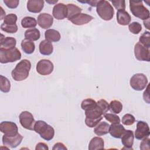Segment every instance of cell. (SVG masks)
Here are the masks:
<instances>
[{
  "label": "cell",
  "mask_w": 150,
  "mask_h": 150,
  "mask_svg": "<svg viewBox=\"0 0 150 150\" xmlns=\"http://www.w3.org/2000/svg\"><path fill=\"white\" fill-rule=\"evenodd\" d=\"M11 89V83L5 76L0 75V90L4 93H8Z\"/></svg>",
  "instance_id": "obj_31"
},
{
  "label": "cell",
  "mask_w": 150,
  "mask_h": 150,
  "mask_svg": "<svg viewBox=\"0 0 150 150\" xmlns=\"http://www.w3.org/2000/svg\"><path fill=\"white\" fill-rule=\"evenodd\" d=\"M96 11L98 16L103 20L108 21L112 19L114 10L109 2L105 0H100L96 6Z\"/></svg>",
  "instance_id": "obj_5"
},
{
  "label": "cell",
  "mask_w": 150,
  "mask_h": 150,
  "mask_svg": "<svg viewBox=\"0 0 150 150\" xmlns=\"http://www.w3.org/2000/svg\"><path fill=\"white\" fill-rule=\"evenodd\" d=\"M81 2L87 3V4H90L91 6L95 7V6H97V5L98 2V1H84V2Z\"/></svg>",
  "instance_id": "obj_46"
},
{
  "label": "cell",
  "mask_w": 150,
  "mask_h": 150,
  "mask_svg": "<svg viewBox=\"0 0 150 150\" xmlns=\"http://www.w3.org/2000/svg\"><path fill=\"white\" fill-rule=\"evenodd\" d=\"M85 115L86 118L90 119H97L101 117L104 114L101 108L97 105L96 107L89 110L85 111Z\"/></svg>",
  "instance_id": "obj_27"
},
{
  "label": "cell",
  "mask_w": 150,
  "mask_h": 150,
  "mask_svg": "<svg viewBox=\"0 0 150 150\" xmlns=\"http://www.w3.org/2000/svg\"><path fill=\"white\" fill-rule=\"evenodd\" d=\"M33 130L46 141L52 140L54 136V128L42 120L35 121Z\"/></svg>",
  "instance_id": "obj_2"
},
{
  "label": "cell",
  "mask_w": 150,
  "mask_h": 150,
  "mask_svg": "<svg viewBox=\"0 0 150 150\" xmlns=\"http://www.w3.org/2000/svg\"><path fill=\"white\" fill-rule=\"evenodd\" d=\"M129 9L132 14L143 21H146L149 18V11L144 6L142 1H129Z\"/></svg>",
  "instance_id": "obj_3"
},
{
  "label": "cell",
  "mask_w": 150,
  "mask_h": 150,
  "mask_svg": "<svg viewBox=\"0 0 150 150\" xmlns=\"http://www.w3.org/2000/svg\"><path fill=\"white\" fill-rule=\"evenodd\" d=\"M21 53L16 47L6 49L0 48V62L1 63H12L19 60L21 58Z\"/></svg>",
  "instance_id": "obj_4"
},
{
  "label": "cell",
  "mask_w": 150,
  "mask_h": 150,
  "mask_svg": "<svg viewBox=\"0 0 150 150\" xmlns=\"http://www.w3.org/2000/svg\"><path fill=\"white\" fill-rule=\"evenodd\" d=\"M104 141L101 137H95L93 138L88 144L89 150H96L100 149H104Z\"/></svg>",
  "instance_id": "obj_22"
},
{
  "label": "cell",
  "mask_w": 150,
  "mask_h": 150,
  "mask_svg": "<svg viewBox=\"0 0 150 150\" xmlns=\"http://www.w3.org/2000/svg\"><path fill=\"white\" fill-rule=\"evenodd\" d=\"M1 29L8 33H15L18 31V28L16 24L7 25L3 23L1 25Z\"/></svg>",
  "instance_id": "obj_34"
},
{
  "label": "cell",
  "mask_w": 150,
  "mask_h": 150,
  "mask_svg": "<svg viewBox=\"0 0 150 150\" xmlns=\"http://www.w3.org/2000/svg\"><path fill=\"white\" fill-rule=\"evenodd\" d=\"M129 30L133 34H138L142 30L141 25L138 22H133L128 25Z\"/></svg>",
  "instance_id": "obj_35"
},
{
  "label": "cell",
  "mask_w": 150,
  "mask_h": 150,
  "mask_svg": "<svg viewBox=\"0 0 150 150\" xmlns=\"http://www.w3.org/2000/svg\"><path fill=\"white\" fill-rule=\"evenodd\" d=\"M53 150H57V149H63V150H67V148L64 146V145L62 142H57L55 144L52 148Z\"/></svg>",
  "instance_id": "obj_44"
},
{
  "label": "cell",
  "mask_w": 150,
  "mask_h": 150,
  "mask_svg": "<svg viewBox=\"0 0 150 150\" xmlns=\"http://www.w3.org/2000/svg\"><path fill=\"white\" fill-rule=\"evenodd\" d=\"M36 150H40V149H44V150H48L49 147L47 144L44 142H39L35 148Z\"/></svg>",
  "instance_id": "obj_45"
},
{
  "label": "cell",
  "mask_w": 150,
  "mask_h": 150,
  "mask_svg": "<svg viewBox=\"0 0 150 150\" xmlns=\"http://www.w3.org/2000/svg\"><path fill=\"white\" fill-rule=\"evenodd\" d=\"M25 38L26 39H29L32 41L38 40L40 37V33L39 29L37 28L28 29L25 32Z\"/></svg>",
  "instance_id": "obj_26"
},
{
  "label": "cell",
  "mask_w": 150,
  "mask_h": 150,
  "mask_svg": "<svg viewBox=\"0 0 150 150\" xmlns=\"http://www.w3.org/2000/svg\"><path fill=\"white\" fill-rule=\"evenodd\" d=\"M4 4L10 9H15L18 7L19 5L18 0H4Z\"/></svg>",
  "instance_id": "obj_42"
},
{
  "label": "cell",
  "mask_w": 150,
  "mask_h": 150,
  "mask_svg": "<svg viewBox=\"0 0 150 150\" xmlns=\"http://www.w3.org/2000/svg\"><path fill=\"white\" fill-rule=\"evenodd\" d=\"M110 124L106 122H100L94 128V132L98 136H102L109 132Z\"/></svg>",
  "instance_id": "obj_23"
},
{
  "label": "cell",
  "mask_w": 150,
  "mask_h": 150,
  "mask_svg": "<svg viewBox=\"0 0 150 150\" xmlns=\"http://www.w3.org/2000/svg\"><path fill=\"white\" fill-rule=\"evenodd\" d=\"M43 0H29L27 2V9L32 13L40 12L44 6Z\"/></svg>",
  "instance_id": "obj_17"
},
{
  "label": "cell",
  "mask_w": 150,
  "mask_h": 150,
  "mask_svg": "<svg viewBox=\"0 0 150 150\" xmlns=\"http://www.w3.org/2000/svg\"><path fill=\"white\" fill-rule=\"evenodd\" d=\"M19 122L21 125L25 129L33 130L35 122L33 115L28 111H22L19 115Z\"/></svg>",
  "instance_id": "obj_9"
},
{
  "label": "cell",
  "mask_w": 150,
  "mask_h": 150,
  "mask_svg": "<svg viewBox=\"0 0 150 150\" xmlns=\"http://www.w3.org/2000/svg\"><path fill=\"white\" fill-rule=\"evenodd\" d=\"M135 122V118L131 114H126L122 118V123L125 125H131Z\"/></svg>",
  "instance_id": "obj_37"
},
{
  "label": "cell",
  "mask_w": 150,
  "mask_h": 150,
  "mask_svg": "<svg viewBox=\"0 0 150 150\" xmlns=\"http://www.w3.org/2000/svg\"><path fill=\"white\" fill-rule=\"evenodd\" d=\"M104 117L107 121H109L111 124H118L120 122V117L114 114L105 113L104 114Z\"/></svg>",
  "instance_id": "obj_36"
},
{
  "label": "cell",
  "mask_w": 150,
  "mask_h": 150,
  "mask_svg": "<svg viewBox=\"0 0 150 150\" xmlns=\"http://www.w3.org/2000/svg\"><path fill=\"white\" fill-rule=\"evenodd\" d=\"M53 23V16L47 13H42L38 16V25L44 29H47L52 26Z\"/></svg>",
  "instance_id": "obj_14"
},
{
  "label": "cell",
  "mask_w": 150,
  "mask_h": 150,
  "mask_svg": "<svg viewBox=\"0 0 150 150\" xmlns=\"http://www.w3.org/2000/svg\"><path fill=\"white\" fill-rule=\"evenodd\" d=\"M97 105L101 108L103 112V114H105L110 110L109 104L107 103V101L104 99H101L98 100L97 102Z\"/></svg>",
  "instance_id": "obj_39"
},
{
  "label": "cell",
  "mask_w": 150,
  "mask_h": 150,
  "mask_svg": "<svg viewBox=\"0 0 150 150\" xmlns=\"http://www.w3.org/2000/svg\"><path fill=\"white\" fill-rule=\"evenodd\" d=\"M102 119H103L102 116L97 119H90L86 117L85 124L87 127L90 128H93V127H95L102 120Z\"/></svg>",
  "instance_id": "obj_40"
},
{
  "label": "cell",
  "mask_w": 150,
  "mask_h": 150,
  "mask_svg": "<svg viewBox=\"0 0 150 150\" xmlns=\"http://www.w3.org/2000/svg\"><path fill=\"white\" fill-rule=\"evenodd\" d=\"M22 139L23 136L19 133L17 135L12 137L4 135L2 137V144L5 146L15 148L21 143Z\"/></svg>",
  "instance_id": "obj_12"
},
{
  "label": "cell",
  "mask_w": 150,
  "mask_h": 150,
  "mask_svg": "<svg viewBox=\"0 0 150 150\" xmlns=\"http://www.w3.org/2000/svg\"><path fill=\"white\" fill-rule=\"evenodd\" d=\"M66 6L67 8V18L68 19L77 14L80 13L82 11V9L81 8L73 4H68Z\"/></svg>",
  "instance_id": "obj_29"
},
{
  "label": "cell",
  "mask_w": 150,
  "mask_h": 150,
  "mask_svg": "<svg viewBox=\"0 0 150 150\" xmlns=\"http://www.w3.org/2000/svg\"><path fill=\"white\" fill-rule=\"evenodd\" d=\"M111 2L113 6L116 9H125V1L122 0H112Z\"/></svg>",
  "instance_id": "obj_41"
},
{
  "label": "cell",
  "mask_w": 150,
  "mask_h": 150,
  "mask_svg": "<svg viewBox=\"0 0 150 150\" xmlns=\"http://www.w3.org/2000/svg\"><path fill=\"white\" fill-rule=\"evenodd\" d=\"M36 69L39 74L47 76L52 73L54 66L50 60L48 59H42L38 62Z\"/></svg>",
  "instance_id": "obj_8"
},
{
  "label": "cell",
  "mask_w": 150,
  "mask_h": 150,
  "mask_svg": "<svg viewBox=\"0 0 150 150\" xmlns=\"http://www.w3.org/2000/svg\"><path fill=\"white\" fill-rule=\"evenodd\" d=\"M18 17L14 13H9L6 15L4 18V23L7 25L16 24Z\"/></svg>",
  "instance_id": "obj_38"
},
{
  "label": "cell",
  "mask_w": 150,
  "mask_h": 150,
  "mask_svg": "<svg viewBox=\"0 0 150 150\" xmlns=\"http://www.w3.org/2000/svg\"><path fill=\"white\" fill-rule=\"evenodd\" d=\"M110 110L114 114H119L122 110V104L118 100H112L110 103Z\"/></svg>",
  "instance_id": "obj_32"
},
{
  "label": "cell",
  "mask_w": 150,
  "mask_h": 150,
  "mask_svg": "<svg viewBox=\"0 0 150 150\" xmlns=\"http://www.w3.org/2000/svg\"><path fill=\"white\" fill-rule=\"evenodd\" d=\"M125 130L123 125L120 123L111 124V125H110L109 133L114 138H121Z\"/></svg>",
  "instance_id": "obj_19"
},
{
  "label": "cell",
  "mask_w": 150,
  "mask_h": 150,
  "mask_svg": "<svg viewBox=\"0 0 150 150\" xmlns=\"http://www.w3.org/2000/svg\"><path fill=\"white\" fill-rule=\"evenodd\" d=\"M31 68V63L29 60L23 59L20 61L12 70L11 75L13 79L16 81H21L27 79Z\"/></svg>",
  "instance_id": "obj_1"
},
{
  "label": "cell",
  "mask_w": 150,
  "mask_h": 150,
  "mask_svg": "<svg viewBox=\"0 0 150 150\" xmlns=\"http://www.w3.org/2000/svg\"><path fill=\"white\" fill-rule=\"evenodd\" d=\"M149 141L150 139L148 137L142 139V141L140 144V149L142 150L149 149Z\"/></svg>",
  "instance_id": "obj_43"
},
{
  "label": "cell",
  "mask_w": 150,
  "mask_h": 150,
  "mask_svg": "<svg viewBox=\"0 0 150 150\" xmlns=\"http://www.w3.org/2000/svg\"><path fill=\"white\" fill-rule=\"evenodd\" d=\"M131 17L124 9L118 10L117 12V21L119 25L125 26L130 23Z\"/></svg>",
  "instance_id": "obj_18"
},
{
  "label": "cell",
  "mask_w": 150,
  "mask_h": 150,
  "mask_svg": "<svg viewBox=\"0 0 150 150\" xmlns=\"http://www.w3.org/2000/svg\"><path fill=\"white\" fill-rule=\"evenodd\" d=\"M0 130L6 136H15L18 134L17 125L11 121H2L0 124Z\"/></svg>",
  "instance_id": "obj_10"
},
{
  "label": "cell",
  "mask_w": 150,
  "mask_h": 150,
  "mask_svg": "<svg viewBox=\"0 0 150 150\" xmlns=\"http://www.w3.org/2000/svg\"><path fill=\"white\" fill-rule=\"evenodd\" d=\"M150 134V130L148 124L143 121H139L137 124V128L135 131L136 139L142 140L144 138L148 137Z\"/></svg>",
  "instance_id": "obj_11"
},
{
  "label": "cell",
  "mask_w": 150,
  "mask_h": 150,
  "mask_svg": "<svg viewBox=\"0 0 150 150\" xmlns=\"http://www.w3.org/2000/svg\"><path fill=\"white\" fill-rule=\"evenodd\" d=\"M93 19L94 18L90 15L80 13L72 16L68 20L76 25H83L88 23Z\"/></svg>",
  "instance_id": "obj_15"
},
{
  "label": "cell",
  "mask_w": 150,
  "mask_h": 150,
  "mask_svg": "<svg viewBox=\"0 0 150 150\" xmlns=\"http://www.w3.org/2000/svg\"><path fill=\"white\" fill-rule=\"evenodd\" d=\"M139 42L147 49L150 47V34L148 31L144 32L140 36Z\"/></svg>",
  "instance_id": "obj_33"
},
{
  "label": "cell",
  "mask_w": 150,
  "mask_h": 150,
  "mask_svg": "<svg viewBox=\"0 0 150 150\" xmlns=\"http://www.w3.org/2000/svg\"><path fill=\"white\" fill-rule=\"evenodd\" d=\"M46 2H48V3H50V4L52 3H52H55V2H57V1L56 0V1H53V2H49V1H46Z\"/></svg>",
  "instance_id": "obj_47"
},
{
  "label": "cell",
  "mask_w": 150,
  "mask_h": 150,
  "mask_svg": "<svg viewBox=\"0 0 150 150\" xmlns=\"http://www.w3.org/2000/svg\"><path fill=\"white\" fill-rule=\"evenodd\" d=\"M45 37L46 40L50 42H57L60 40L61 36L59 31L55 29H49L45 31Z\"/></svg>",
  "instance_id": "obj_21"
},
{
  "label": "cell",
  "mask_w": 150,
  "mask_h": 150,
  "mask_svg": "<svg viewBox=\"0 0 150 150\" xmlns=\"http://www.w3.org/2000/svg\"><path fill=\"white\" fill-rule=\"evenodd\" d=\"M134 54L135 58L139 61H150V52L149 49L144 46L139 42H137L134 46Z\"/></svg>",
  "instance_id": "obj_7"
},
{
  "label": "cell",
  "mask_w": 150,
  "mask_h": 150,
  "mask_svg": "<svg viewBox=\"0 0 150 150\" xmlns=\"http://www.w3.org/2000/svg\"><path fill=\"white\" fill-rule=\"evenodd\" d=\"M21 45L22 50L26 54H32L35 51V45L34 42L32 40L25 39L22 40Z\"/></svg>",
  "instance_id": "obj_25"
},
{
  "label": "cell",
  "mask_w": 150,
  "mask_h": 150,
  "mask_svg": "<svg viewBox=\"0 0 150 150\" xmlns=\"http://www.w3.org/2000/svg\"><path fill=\"white\" fill-rule=\"evenodd\" d=\"M52 14L53 17L57 20H63L65 19L67 16V6L63 3L56 4L53 8Z\"/></svg>",
  "instance_id": "obj_13"
},
{
  "label": "cell",
  "mask_w": 150,
  "mask_h": 150,
  "mask_svg": "<svg viewBox=\"0 0 150 150\" xmlns=\"http://www.w3.org/2000/svg\"><path fill=\"white\" fill-rule=\"evenodd\" d=\"M121 142L124 145L125 149H132L133 144L134 135V132L132 130H125L124 133L121 137Z\"/></svg>",
  "instance_id": "obj_16"
},
{
  "label": "cell",
  "mask_w": 150,
  "mask_h": 150,
  "mask_svg": "<svg viewBox=\"0 0 150 150\" xmlns=\"http://www.w3.org/2000/svg\"><path fill=\"white\" fill-rule=\"evenodd\" d=\"M39 48V52L42 55H50L53 53V46L52 43L46 39L42 40L40 42Z\"/></svg>",
  "instance_id": "obj_20"
},
{
  "label": "cell",
  "mask_w": 150,
  "mask_h": 150,
  "mask_svg": "<svg viewBox=\"0 0 150 150\" xmlns=\"http://www.w3.org/2000/svg\"><path fill=\"white\" fill-rule=\"evenodd\" d=\"M129 84L134 90L141 91L146 87L148 84V79L143 73H137L131 77Z\"/></svg>",
  "instance_id": "obj_6"
},
{
  "label": "cell",
  "mask_w": 150,
  "mask_h": 150,
  "mask_svg": "<svg viewBox=\"0 0 150 150\" xmlns=\"http://www.w3.org/2000/svg\"><path fill=\"white\" fill-rule=\"evenodd\" d=\"M37 23L35 18L31 16H25L21 21V25L23 28H34Z\"/></svg>",
  "instance_id": "obj_28"
},
{
  "label": "cell",
  "mask_w": 150,
  "mask_h": 150,
  "mask_svg": "<svg viewBox=\"0 0 150 150\" xmlns=\"http://www.w3.org/2000/svg\"><path fill=\"white\" fill-rule=\"evenodd\" d=\"M96 107L97 102L94 100L90 98L83 100L81 103V108L84 111L93 109Z\"/></svg>",
  "instance_id": "obj_30"
},
{
  "label": "cell",
  "mask_w": 150,
  "mask_h": 150,
  "mask_svg": "<svg viewBox=\"0 0 150 150\" xmlns=\"http://www.w3.org/2000/svg\"><path fill=\"white\" fill-rule=\"evenodd\" d=\"M16 45V40L12 37H6L1 34V47L6 48V49H11L15 47Z\"/></svg>",
  "instance_id": "obj_24"
}]
</instances>
